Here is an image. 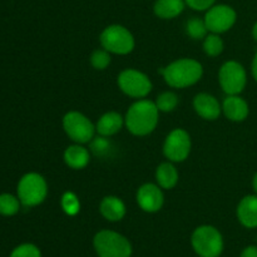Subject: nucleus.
I'll return each instance as SVG.
<instances>
[{"label": "nucleus", "instance_id": "f257e3e1", "mask_svg": "<svg viewBox=\"0 0 257 257\" xmlns=\"http://www.w3.org/2000/svg\"><path fill=\"white\" fill-rule=\"evenodd\" d=\"M158 110L155 102L148 99H140L133 103L127 110L124 124L132 135L143 137L156 130L158 123Z\"/></svg>", "mask_w": 257, "mask_h": 257}, {"label": "nucleus", "instance_id": "f03ea898", "mask_svg": "<svg viewBox=\"0 0 257 257\" xmlns=\"http://www.w3.org/2000/svg\"><path fill=\"white\" fill-rule=\"evenodd\" d=\"M160 73L170 87L187 88L196 84L202 78L203 68L196 59L182 58L162 68Z\"/></svg>", "mask_w": 257, "mask_h": 257}, {"label": "nucleus", "instance_id": "7ed1b4c3", "mask_svg": "<svg viewBox=\"0 0 257 257\" xmlns=\"http://www.w3.org/2000/svg\"><path fill=\"white\" fill-rule=\"evenodd\" d=\"M93 243L99 257H131L132 255L130 241L114 231H99L94 236Z\"/></svg>", "mask_w": 257, "mask_h": 257}, {"label": "nucleus", "instance_id": "20e7f679", "mask_svg": "<svg viewBox=\"0 0 257 257\" xmlns=\"http://www.w3.org/2000/svg\"><path fill=\"white\" fill-rule=\"evenodd\" d=\"M100 44L113 54L125 55L135 49V38L123 25L113 24L105 28L99 37Z\"/></svg>", "mask_w": 257, "mask_h": 257}, {"label": "nucleus", "instance_id": "39448f33", "mask_svg": "<svg viewBox=\"0 0 257 257\" xmlns=\"http://www.w3.org/2000/svg\"><path fill=\"white\" fill-rule=\"evenodd\" d=\"M192 246L201 257H218L223 250V238L213 226H200L192 233Z\"/></svg>", "mask_w": 257, "mask_h": 257}, {"label": "nucleus", "instance_id": "423d86ee", "mask_svg": "<svg viewBox=\"0 0 257 257\" xmlns=\"http://www.w3.org/2000/svg\"><path fill=\"white\" fill-rule=\"evenodd\" d=\"M48 195V185L39 173H27L18 185V198L27 207L38 206Z\"/></svg>", "mask_w": 257, "mask_h": 257}, {"label": "nucleus", "instance_id": "0eeeda50", "mask_svg": "<svg viewBox=\"0 0 257 257\" xmlns=\"http://www.w3.org/2000/svg\"><path fill=\"white\" fill-rule=\"evenodd\" d=\"M63 128L68 137L78 145H84L94 138L95 125L79 112H68L63 117Z\"/></svg>", "mask_w": 257, "mask_h": 257}, {"label": "nucleus", "instance_id": "6e6552de", "mask_svg": "<svg viewBox=\"0 0 257 257\" xmlns=\"http://www.w3.org/2000/svg\"><path fill=\"white\" fill-rule=\"evenodd\" d=\"M218 82L227 95H238L246 87L247 74L242 65L235 60H228L218 72Z\"/></svg>", "mask_w": 257, "mask_h": 257}, {"label": "nucleus", "instance_id": "1a4fd4ad", "mask_svg": "<svg viewBox=\"0 0 257 257\" xmlns=\"http://www.w3.org/2000/svg\"><path fill=\"white\" fill-rule=\"evenodd\" d=\"M118 87L125 95L145 98L152 90V82L145 73L137 69H125L118 75Z\"/></svg>", "mask_w": 257, "mask_h": 257}, {"label": "nucleus", "instance_id": "9d476101", "mask_svg": "<svg viewBox=\"0 0 257 257\" xmlns=\"http://www.w3.org/2000/svg\"><path fill=\"white\" fill-rule=\"evenodd\" d=\"M203 19L207 25L208 32L215 33V34H222L233 27L236 19H237V14L230 5L218 4L211 7L206 12Z\"/></svg>", "mask_w": 257, "mask_h": 257}, {"label": "nucleus", "instance_id": "9b49d317", "mask_svg": "<svg viewBox=\"0 0 257 257\" xmlns=\"http://www.w3.org/2000/svg\"><path fill=\"white\" fill-rule=\"evenodd\" d=\"M191 137L182 128H176L166 137L163 153L171 162H183L190 156Z\"/></svg>", "mask_w": 257, "mask_h": 257}, {"label": "nucleus", "instance_id": "f8f14e48", "mask_svg": "<svg viewBox=\"0 0 257 257\" xmlns=\"http://www.w3.org/2000/svg\"><path fill=\"white\" fill-rule=\"evenodd\" d=\"M137 203L145 212H157L162 208L165 202V196L158 185L145 183L137 191Z\"/></svg>", "mask_w": 257, "mask_h": 257}, {"label": "nucleus", "instance_id": "ddd939ff", "mask_svg": "<svg viewBox=\"0 0 257 257\" xmlns=\"http://www.w3.org/2000/svg\"><path fill=\"white\" fill-rule=\"evenodd\" d=\"M193 108L201 118L206 120H215L222 112V105L213 95L200 93L193 98Z\"/></svg>", "mask_w": 257, "mask_h": 257}, {"label": "nucleus", "instance_id": "4468645a", "mask_svg": "<svg viewBox=\"0 0 257 257\" xmlns=\"http://www.w3.org/2000/svg\"><path fill=\"white\" fill-rule=\"evenodd\" d=\"M222 112L232 122H242L248 115V104L240 95H227L222 103Z\"/></svg>", "mask_w": 257, "mask_h": 257}, {"label": "nucleus", "instance_id": "2eb2a0df", "mask_svg": "<svg viewBox=\"0 0 257 257\" xmlns=\"http://www.w3.org/2000/svg\"><path fill=\"white\" fill-rule=\"evenodd\" d=\"M237 218L247 228L257 227V195L243 197L237 206Z\"/></svg>", "mask_w": 257, "mask_h": 257}, {"label": "nucleus", "instance_id": "dca6fc26", "mask_svg": "<svg viewBox=\"0 0 257 257\" xmlns=\"http://www.w3.org/2000/svg\"><path fill=\"white\" fill-rule=\"evenodd\" d=\"M99 211L105 220L110 222L120 221L125 215V205L119 197L105 196L99 205Z\"/></svg>", "mask_w": 257, "mask_h": 257}, {"label": "nucleus", "instance_id": "f3484780", "mask_svg": "<svg viewBox=\"0 0 257 257\" xmlns=\"http://www.w3.org/2000/svg\"><path fill=\"white\" fill-rule=\"evenodd\" d=\"M124 124V118L117 112H107L98 119L95 131L103 137H110L119 132Z\"/></svg>", "mask_w": 257, "mask_h": 257}, {"label": "nucleus", "instance_id": "a211bd4d", "mask_svg": "<svg viewBox=\"0 0 257 257\" xmlns=\"http://www.w3.org/2000/svg\"><path fill=\"white\" fill-rule=\"evenodd\" d=\"M63 158H64V162L68 167L73 168V170H83L89 163L90 156L87 148L77 143V145L69 146L64 151Z\"/></svg>", "mask_w": 257, "mask_h": 257}, {"label": "nucleus", "instance_id": "6ab92c4d", "mask_svg": "<svg viewBox=\"0 0 257 257\" xmlns=\"http://www.w3.org/2000/svg\"><path fill=\"white\" fill-rule=\"evenodd\" d=\"M185 0H156L153 12L161 19H173L185 10Z\"/></svg>", "mask_w": 257, "mask_h": 257}, {"label": "nucleus", "instance_id": "aec40b11", "mask_svg": "<svg viewBox=\"0 0 257 257\" xmlns=\"http://www.w3.org/2000/svg\"><path fill=\"white\" fill-rule=\"evenodd\" d=\"M156 181L158 186L165 190H171L178 182V171L175 166L170 162L161 163L156 170Z\"/></svg>", "mask_w": 257, "mask_h": 257}, {"label": "nucleus", "instance_id": "412c9836", "mask_svg": "<svg viewBox=\"0 0 257 257\" xmlns=\"http://www.w3.org/2000/svg\"><path fill=\"white\" fill-rule=\"evenodd\" d=\"M186 33L188 37L193 40H201L205 39L207 37V25H206L205 19H200V18L195 17L192 19L188 20L186 23Z\"/></svg>", "mask_w": 257, "mask_h": 257}, {"label": "nucleus", "instance_id": "4be33fe9", "mask_svg": "<svg viewBox=\"0 0 257 257\" xmlns=\"http://www.w3.org/2000/svg\"><path fill=\"white\" fill-rule=\"evenodd\" d=\"M203 50L208 57H217L223 52V40L215 33L207 34L203 39Z\"/></svg>", "mask_w": 257, "mask_h": 257}, {"label": "nucleus", "instance_id": "5701e85b", "mask_svg": "<svg viewBox=\"0 0 257 257\" xmlns=\"http://www.w3.org/2000/svg\"><path fill=\"white\" fill-rule=\"evenodd\" d=\"M155 103L160 112H172L178 105V97L173 92H163L158 95Z\"/></svg>", "mask_w": 257, "mask_h": 257}, {"label": "nucleus", "instance_id": "b1692460", "mask_svg": "<svg viewBox=\"0 0 257 257\" xmlns=\"http://www.w3.org/2000/svg\"><path fill=\"white\" fill-rule=\"evenodd\" d=\"M20 200L14 197L9 193L0 195V215L3 216H13L19 211Z\"/></svg>", "mask_w": 257, "mask_h": 257}, {"label": "nucleus", "instance_id": "393cba45", "mask_svg": "<svg viewBox=\"0 0 257 257\" xmlns=\"http://www.w3.org/2000/svg\"><path fill=\"white\" fill-rule=\"evenodd\" d=\"M60 203H62L63 211L69 216L77 215L80 210V202L78 200V196L75 193L70 192V191H68L62 196Z\"/></svg>", "mask_w": 257, "mask_h": 257}, {"label": "nucleus", "instance_id": "a878e982", "mask_svg": "<svg viewBox=\"0 0 257 257\" xmlns=\"http://www.w3.org/2000/svg\"><path fill=\"white\" fill-rule=\"evenodd\" d=\"M90 64L94 69L97 70H104L108 65L110 64V54L108 50L97 49L92 53L90 55Z\"/></svg>", "mask_w": 257, "mask_h": 257}, {"label": "nucleus", "instance_id": "bb28decb", "mask_svg": "<svg viewBox=\"0 0 257 257\" xmlns=\"http://www.w3.org/2000/svg\"><path fill=\"white\" fill-rule=\"evenodd\" d=\"M10 257H42L39 248L32 243H24L15 248Z\"/></svg>", "mask_w": 257, "mask_h": 257}, {"label": "nucleus", "instance_id": "cd10ccee", "mask_svg": "<svg viewBox=\"0 0 257 257\" xmlns=\"http://www.w3.org/2000/svg\"><path fill=\"white\" fill-rule=\"evenodd\" d=\"M90 148H92L93 153L97 156H104L107 153H109V148H110V142L107 140V137H100L93 138L90 141Z\"/></svg>", "mask_w": 257, "mask_h": 257}, {"label": "nucleus", "instance_id": "c85d7f7f", "mask_svg": "<svg viewBox=\"0 0 257 257\" xmlns=\"http://www.w3.org/2000/svg\"><path fill=\"white\" fill-rule=\"evenodd\" d=\"M186 5L197 12H207L211 7H213L216 0H185Z\"/></svg>", "mask_w": 257, "mask_h": 257}, {"label": "nucleus", "instance_id": "c756f323", "mask_svg": "<svg viewBox=\"0 0 257 257\" xmlns=\"http://www.w3.org/2000/svg\"><path fill=\"white\" fill-rule=\"evenodd\" d=\"M240 257H257V246H248V247H246Z\"/></svg>", "mask_w": 257, "mask_h": 257}, {"label": "nucleus", "instance_id": "7c9ffc66", "mask_svg": "<svg viewBox=\"0 0 257 257\" xmlns=\"http://www.w3.org/2000/svg\"><path fill=\"white\" fill-rule=\"evenodd\" d=\"M251 70H252V75H253V78H255V80L257 82V53L255 54V57H253L252 65H251Z\"/></svg>", "mask_w": 257, "mask_h": 257}, {"label": "nucleus", "instance_id": "2f4dec72", "mask_svg": "<svg viewBox=\"0 0 257 257\" xmlns=\"http://www.w3.org/2000/svg\"><path fill=\"white\" fill-rule=\"evenodd\" d=\"M252 187H253V191L256 192L257 195V173L255 176H253V180H252Z\"/></svg>", "mask_w": 257, "mask_h": 257}, {"label": "nucleus", "instance_id": "473e14b6", "mask_svg": "<svg viewBox=\"0 0 257 257\" xmlns=\"http://www.w3.org/2000/svg\"><path fill=\"white\" fill-rule=\"evenodd\" d=\"M252 37H253V39L257 42V22L255 23V25H253V28H252Z\"/></svg>", "mask_w": 257, "mask_h": 257}]
</instances>
